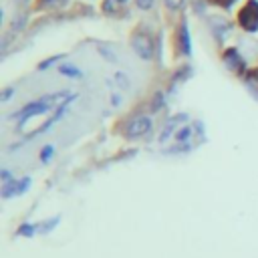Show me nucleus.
Returning a JSON list of instances; mask_svg holds the SVG:
<instances>
[{"label":"nucleus","instance_id":"f257e3e1","mask_svg":"<svg viewBox=\"0 0 258 258\" xmlns=\"http://www.w3.org/2000/svg\"><path fill=\"white\" fill-rule=\"evenodd\" d=\"M202 139H204V133L200 123H191L187 121L185 115H179V117H173L163 127L159 135V145L167 153H181V151L194 149Z\"/></svg>","mask_w":258,"mask_h":258},{"label":"nucleus","instance_id":"f03ea898","mask_svg":"<svg viewBox=\"0 0 258 258\" xmlns=\"http://www.w3.org/2000/svg\"><path fill=\"white\" fill-rule=\"evenodd\" d=\"M147 129H149V119L141 117V119H137V121H133L129 125V135H139V133H143Z\"/></svg>","mask_w":258,"mask_h":258},{"label":"nucleus","instance_id":"7ed1b4c3","mask_svg":"<svg viewBox=\"0 0 258 258\" xmlns=\"http://www.w3.org/2000/svg\"><path fill=\"white\" fill-rule=\"evenodd\" d=\"M151 2H153V0H139V6H141V8H149Z\"/></svg>","mask_w":258,"mask_h":258}]
</instances>
